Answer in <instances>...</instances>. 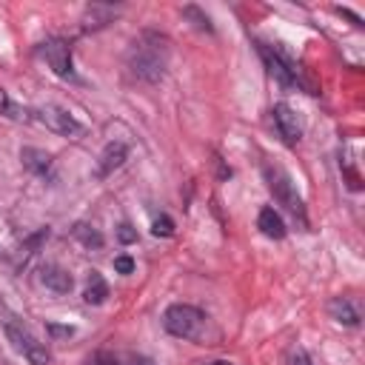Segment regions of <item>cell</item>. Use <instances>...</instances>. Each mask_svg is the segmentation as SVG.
Instances as JSON below:
<instances>
[{
	"label": "cell",
	"instance_id": "obj_1",
	"mask_svg": "<svg viewBox=\"0 0 365 365\" xmlns=\"http://www.w3.org/2000/svg\"><path fill=\"white\" fill-rule=\"evenodd\" d=\"M168 54H171V43L165 34L160 31H140L128 48V68L137 80L154 86L165 77V68H168Z\"/></svg>",
	"mask_w": 365,
	"mask_h": 365
},
{
	"label": "cell",
	"instance_id": "obj_2",
	"mask_svg": "<svg viewBox=\"0 0 365 365\" xmlns=\"http://www.w3.org/2000/svg\"><path fill=\"white\" fill-rule=\"evenodd\" d=\"M257 54L262 57L268 74L285 86V88H299V91H308V94H319L317 91V83L308 77V71L279 46V43H265V40H257Z\"/></svg>",
	"mask_w": 365,
	"mask_h": 365
},
{
	"label": "cell",
	"instance_id": "obj_3",
	"mask_svg": "<svg viewBox=\"0 0 365 365\" xmlns=\"http://www.w3.org/2000/svg\"><path fill=\"white\" fill-rule=\"evenodd\" d=\"M262 177H265V188L271 191V197L277 200V205H282L291 214V220L302 231H308V208H305V200L299 197L294 180L288 177V171H282L279 165H265L262 168Z\"/></svg>",
	"mask_w": 365,
	"mask_h": 365
},
{
	"label": "cell",
	"instance_id": "obj_4",
	"mask_svg": "<svg viewBox=\"0 0 365 365\" xmlns=\"http://www.w3.org/2000/svg\"><path fill=\"white\" fill-rule=\"evenodd\" d=\"M205 319V311L188 302H174L163 311V328L177 339H200Z\"/></svg>",
	"mask_w": 365,
	"mask_h": 365
},
{
	"label": "cell",
	"instance_id": "obj_5",
	"mask_svg": "<svg viewBox=\"0 0 365 365\" xmlns=\"http://www.w3.org/2000/svg\"><path fill=\"white\" fill-rule=\"evenodd\" d=\"M3 331H6V336H9V342H11V348H14L29 365H51V351H48V345H46L43 339H37L23 322L6 319Z\"/></svg>",
	"mask_w": 365,
	"mask_h": 365
},
{
	"label": "cell",
	"instance_id": "obj_6",
	"mask_svg": "<svg viewBox=\"0 0 365 365\" xmlns=\"http://www.w3.org/2000/svg\"><path fill=\"white\" fill-rule=\"evenodd\" d=\"M31 120L40 123V125H46L48 131H54V134H60V137H71V140H77V137L86 134V125H83L68 108L54 106V103L31 108Z\"/></svg>",
	"mask_w": 365,
	"mask_h": 365
},
{
	"label": "cell",
	"instance_id": "obj_7",
	"mask_svg": "<svg viewBox=\"0 0 365 365\" xmlns=\"http://www.w3.org/2000/svg\"><path fill=\"white\" fill-rule=\"evenodd\" d=\"M37 54L46 60V66L63 77V80H74V57H71V43L66 37H46L37 46Z\"/></svg>",
	"mask_w": 365,
	"mask_h": 365
},
{
	"label": "cell",
	"instance_id": "obj_8",
	"mask_svg": "<svg viewBox=\"0 0 365 365\" xmlns=\"http://www.w3.org/2000/svg\"><path fill=\"white\" fill-rule=\"evenodd\" d=\"M271 120H274V128H277V134L282 137L285 145H297L302 140V123H299L297 111L288 103H277L271 108Z\"/></svg>",
	"mask_w": 365,
	"mask_h": 365
},
{
	"label": "cell",
	"instance_id": "obj_9",
	"mask_svg": "<svg viewBox=\"0 0 365 365\" xmlns=\"http://www.w3.org/2000/svg\"><path fill=\"white\" fill-rule=\"evenodd\" d=\"M40 282H43L48 291H54V294H68L71 285H74L71 274H68L63 265H57V262H46V265H40Z\"/></svg>",
	"mask_w": 365,
	"mask_h": 365
},
{
	"label": "cell",
	"instance_id": "obj_10",
	"mask_svg": "<svg viewBox=\"0 0 365 365\" xmlns=\"http://www.w3.org/2000/svg\"><path fill=\"white\" fill-rule=\"evenodd\" d=\"M328 317L339 325H348V328H356L359 325V305L351 299V297H334L328 302Z\"/></svg>",
	"mask_w": 365,
	"mask_h": 365
},
{
	"label": "cell",
	"instance_id": "obj_11",
	"mask_svg": "<svg viewBox=\"0 0 365 365\" xmlns=\"http://www.w3.org/2000/svg\"><path fill=\"white\" fill-rule=\"evenodd\" d=\"M128 160V145L123 143V140H111V143H106V148L100 151V177H108L111 171H117L123 163Z\"/></svg>",
	"mask_w": 365,
	"mask_h": 365
},
{
	"label": "cell",
	"instance_id": "obj_12",
	"mask_svg": "<svg viewBox=\"0 0 365 365\" xmlns=\"http://www.w3.org/2000/svg\"><path fill=\"white\" fill-rule=\"evenodd\" d=\"M20 160H23V168L34 177H48L51 174V154L43 151V148L26 145V148H20Z\"/></svg>",
	"mask_w": 365,
	"mask_h": 365
},
{
	"label": "cell",
	"instance_id": "obj_13",
	"mask_svg": "<svg viewBox=\"0 0 365 365\" xmlns=\"http://www.w3.org/2000/svg\"><path fill=\"white\" fill-rule=\"evenodd\" d=\"M257 228H259V231H262L268 240H282V237L288 234L285 220L279 217V211H277L274 205L259 208V214H257Z\"/></svg>",
	"mask_w": 365,
	"mask_h": 365
},
{
	"label": "cell",
	"instance_id": "obj_14",
	"mask_svg": "<svg viewBox=\"0 0 365 365\" xmlns=\"http://www.w3.org/2000/svg\"><path fill=\"white\" fill-rule=\"evenodd\" d=\"M108 297V282L103 279V274L97 268L88 271V279H86V291H83V302L86 305H103Z\"/></svg>",
	"mask_w": 365,
	"mask_h": 365
},
{
	"label": "cell",
	"instance_id": "obj_15",
	"mask_svg": "<svg viewBox=\"0 0 365 365\" xmlns=\"http://www.w3.org/2000/svg\"><path fill=\"white\" fill-rule=\"evenodd\" d=\"M117 17V9L114 6H103V3H94L86 9L83 14V31H94V29H103L106 23H111Z\"/></svg>",
	"mask_w": 365,
	"mask_h": 365
},
{
	"label": "cell",
	"instance_id": "obj_16",
	"mask_svg": "<svg viewBox=\"0 0 365 365\" xmlns=\"http://www.w3.org/2000/svg\"><path fill=\"white\" fill-rule=\"evenodd\" d=\"M0 117L14 120V123H31V108H26V106L14 103V100L9 97V91H6V88H0Z\"/></svg>",
	"mask_w": 365,
	"mask_h": 365
},
{
	"label": "cell",
	"instance_id": "obj_17",
	"mask_svg": "<svg viewBox=\"0 0 365 365\" xmlns=\"http://www.w3.org/2000/svg\"><path fill=\"white\" fill-rule=\"evenodd\" d=\"M71 237L80 242V245H86V248H103V234L94 228V225H88V222H74V228H71Z\"/></svg>",
	"mask_w": 365,
	"mask_h": 365
},
{
	"label": "cell",
	"instance_id": "obj_18",
	"mask_svg": "<svg viewBox=\"0 0 365 365\" xmlns=\"http://www.w3.org/2000/svg\"><path fill=\"white\" fill-rule=\"evenodd\" d=\"M182 17H185V20H191V26H194L197 31L214 34V23H211V17H208L200 6H182Z\"/></svg>",
	"mask_w": 365,
	"mask_h": 365
},
{
	"label": "cell",
	"instance_id": "obj_19",
	"mask_svg": "<svg viewBox=\"0 0 365 365\" xmlns=\"http://www.w3.org/2000/svg\"><path fill=\"white\" fill-rule=\"evenodd\" d=\"M151 234H154V237H163V240L171 237V234H174V220H171L168 214H157V217L151 220Z\"/></svg>",
	"mask_w": 365,
	"mask_h": 365
},
{
	"label": "cell",
	"instance_id": "obj_20",
	"mask_svg": "<svg viewBox=\"0 0 365 365\" xmlns=\"http://www.w3.org/2000/svg\"><path fill=\"white\" fill-rule=\"evenodd\" d=\"M134 268H137V262H134L131 254H117V257H114V271H117V274L125 277V274H134Z\"/></svg>",
	"mask_w": 365,
	"mask_h": 365
},
{
	"label": "cell",
	"instance_id": "obj_21",
	"mask_svg": "<svg viewBox=\"0 0 365 365\" xmlns=\"http://www.w3.org/2000/svg\"><path fill=\"white\" fill-rule=\"evenodd\" d=\"M117 240H120L123 245L137 242V228H134L131 222H120V225H117Z\"/></svg>",
	"mask_w": 365,
	"mask_h": 365
},
{
	"label": "cell",
	"instance_id": "obj_22",
	"mask_svg": "<svg viewBox=\"0 0 365 365\" xmlns=\"http://www.w3.org/2000/svg\"><path fill=\"white\" fill-rule=\"evenodd\" d=\"M288 365H314V362H311V356H308L305 348H294L288 354Z\"/></svg>",
	"mask_w": 365,
	"mask_h": 365
},
{
	"label": "cell",
	"instance_id": "obj_23",
	"mask_svg": "<svg viewBox=\"0 0 365 365\" xmlns=\"http://www.w3.org/2000/svg\"><path fill=\"white\" fill-rule=\"evenodd\" d=\"M88 365H120V359H117L114 354H108V351H97V354L88 359Z\"/></svg>",
	"mask_w": 365,
	"mask_h": 365
},
{
	"label": "cell",
	"instance_id": "obj_24",
	"mask_svg": "<svg viewBox=\"0 0 365 365\" xmlns=\"http://www.w3.org/2000/svg\"><path fill=\"white\" fill-rule=\"evenodd\" d=\"M46 331L57 339V336H74V325H57V322H48Z\"/></svg>",
	"mask_w": 365,
	"mask_h": 365
},
{
	"label": "cell",
	"instance_id": "obj_25",
	"mask_svg": "<svg viewBox=\"0 0 365 365\" xmlns=\"http://www.w3.org/2000/svg\"><path fill=\"white\" fill-rule=\"evenodd\" d=\"M334 11H336V14H342V17H348V20H354V26H362V17H359V14H354L351 9H342V6H336Z\"/></svg>",
	"mask_w": 365,
	"mask_h": 365
},
{
	"label": "cell",
	"instance_id": "obj_26",
	"mask_svg": "<svg viewBox=\"0 0 365 365\" xmlns=\"http://www.w3.org/2000/svg\"><path fill=\"white\" fill-rule=\"evenodd\" d=\"M128 365H154L148 356H128Z\"/></svg>",
	"mask_w": 365,
	"mask_h": 365
},
{
	"label": "cell",
	"instance_id": "obj_27",
	"mask_svg": "<svg viewBox=\"0 0 365 365\" xmlns=\"http://www.w3.org/2000/svg\"><path fill=\"white\" fill-rule=\"evenodd\" d=\"M202 365H234L231 359H211V362H202Z\"/></svg>",
	"mask_w": 365,
	"mask_h": 365
}]
</instances>
